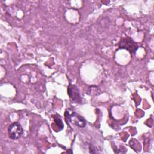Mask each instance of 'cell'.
I'll return each instance as SVG.
<instances>
[{
    "instance_id": "6da1fadb",
    "label": "cell",
    "mask_w": 154,
    "mask_h": 154,
    "mask_svg": "<svg viewBox=\"0 0 154 154\" xmlns=\"http://www.w3.org/2000/svg\"><path fill=\"white\" fill-rule=\"evenodd\" d=\"M64 117L66 123L69 126L70 124H73L79 128H84L86 125L87 123L85 119L75 112L70 113L69 110H66Z\"/></svg>"
},
{
    "instance_id": "3957f363",
    "label": "cell",
    "mask_w": 154,
    "mask_h": 154,
    "mask_svg": "<svg viewBox=\"0 0 154 154\" xmlns=\"http://www.w3.org/2000/svg\"><path fill=\"white\" fill-rule=\"evenodd\" d=\"M23 134V129L19 122H14L8 128V134L10 138L17 140Z\"/></svg>"
},
{
    "instance_id": "5b68a950",
    "label": "cell",
    "mask_w": 154,
    "mask_h": 154,
    "mask_svg": "<svg viewBox=\"0 0 154 154\" xmlns=\"http://www.w3.org/2000/svg\"><path fill=\"white\" fill-rule=\"evenodd\" d=\"M52 117L54 118L55 124L60 129V131L63 129V128H64V125H63V123L61 120V119L60 116L59 115H54Z\"/></svg>"
},
{
    "instance_id": "277c9868",
    "label": "cell",
    "mask_w": 154,
    "mask_h": 154,
    "mask_svg": "<svg viewBox=\"0 0 154 154\" xmlns=\"http://www.w3.org/2000/svg\"><path fill=\"white\" fill-rule=\"evenodd\" d=\"M67 93L72 100L78 103H81L82 100L79 94V91L78 87L75 85L72 84L71 83L69 84V86L67 87Z\"/></svg>"
},
{
    "instance_id": "7a4b0ae2",
    "label": "cell",
    "mask_w": 154,
    "mask_h": 154,
    "mask_svg": "<svg viewBox=\"0 0 154 154\" xmlns=\"http://www.w3.org/2000/svg\"><path fill=\"white\" fill-rule=\"evenodd\" d=\"M118 46L119 49H126L133 54H135L136 51L138 49L137 43L129 37L121 38L118 43Z\"/></svg>"
},
{
    "instance_id": "8992f818",
    "label": "cell",
    "mask_w": 154,
    "mask_h": 154,
    "mask_svg": "<svg viewBox=\"0 0 154 154\" xmlns=\"http://www.w3.org/2000/svg\"><path fill=\"white\" fill-rule=\"evenodd\" d=\"M89 152L91 153H97V150L95 149V147L93 146L92 145H90L89 146Z\"/></svg>"
}]
</instances>
